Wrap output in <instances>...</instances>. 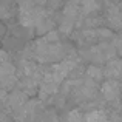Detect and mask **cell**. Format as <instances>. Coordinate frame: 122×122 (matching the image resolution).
<instances>
[{
	"instance_id": "6da1fadb",
	"label": "cell",
	"mask_w": 122,
	"mask_h": 122,
	"mask_svg": "<svg viewBox=\"0 0 122 122\" xmlns=\"http://www.w3.org/2000/svg\"><path fill=\"white\" fill-rule=\"evenodd\" d=\"M17 70L11 62L0 63V88L3 90H12L17 83Z\"/></svg>"
},
{
	"instance_id": "7a4b0ae2",
	"label": "cell",
	"mask_w": 122,
	"mask_h": 122,
	"mask_svg": "<svg viewBox=\"0 0 122 122\" xmlns=\"http://www.w3.org/2000/svg\"><path fill=\"white\" fill-rule=\"evenodd\" d=\"M99 93L102 94V97L105 99L107 102H117L121 99V88H119V83L116 81H107L101 85L99 88Z\"/></svg>"
},
{
	"instance_id": "3957f363",
	"label": "cell",
	"mask_w": 122,
	"mask_h": 122,
	"mask_svg": "<svg viewBox=\"0 0 122 122\" xmlns=\"http://www.w3.org/2000/svg\"><path fill=\"white\" fill-rule=\"evenodd\" d=\"M26 93L23 90H17V91H12L11 94L6 97V105L12 110H19L20 107H23L25 104L28 102V97H26Z\"/></svg>"
},
{
	"instance_id": "277c9868",
	"label": "cell",
	"mask_w": 122,
	"mask_h": 122,
	"mask_svg": "<svg viewBox=\"0 0 122 122\" xmlns=\"http://www.w3.org/2000/svg\"><path fill=\"white\" fill-rule=\"evenodd\" d=\"M107 20L113 28H122V9L116 6H110L107 9Z\"/></svg>"
},
{
	"instance_id": "5b68a950",
	"label": "cell",
	"mask_w": 122,
	"mask_h": 122,
	"mask_svg": "<svg viewBox=\"0 0 122 122\" xmlns=\"http://www.w3.org/2000/svg\"><path fill=\"white\" fill-rule=\"evenodd\" d=\"M79 8L85 15H91L101 9L99 0H79Z\"/></svg>"
},
{
	"instance_id": "8992f818",
	"label": "cell",
	"mask_w": 122,
	"mask_h": 122,
	"mask_svg": "<svg viewBox=\"0 0 122 122\" xmlns=\"http://www.w3.org/2000/svg\"><path fill=\"white\" fill-rule=\"evenodd\" d=\"M122 74V60H110L105 68V76L113 79H119Z\"/></svg>"
},
{
	"instance_id": "52a82bcc",
	"label": "cell",
	"mask_w": 122,
	"mask_h": 122,
	"mask_svg": "<svg viewBox=\"0 0 122 122\" xmlns=\"http://www.w3.org/2000/svg\"><path fill=\"white\" fill-rule=\"evenodd\" d=\"M85 122H110V117L107 116L104 110H91L83 116Z\"/></svg>"
},
{
	"instance_id": "ba28073f",
	"label": "cell",
	"mask_w": 122,
	"mask_h": 122,
	"mask_svg": "<svg viewBox=\"0 0 122 122\" xmlns=\"http://www.w3.org/2000/svg\"><path fill=\"white\" fill-rule=\"evenodd\" d=\"M34 28H36L37 34H46V33H50L51 28H53V20H51V19L48 17V14H46L45 17L40 19V22Z\"/></svg>"
},
{
	"instance_id": "9c48e42d",
	"label": "cell",
	"mask_w": 122,
	"mask_h": 122,
	"mask_svg": "<svg viewBox=\"0 0 122 122\" xmlns=\"http://www.w3.org/2000/svg\"><path fill=\"white\" fill-rule=\"evenodd\" d=\"M86 77L90 79V81H93V82H101L102 81V77H104V73H102V70L99 68V66H96V65H91V66H88L86 68Z\"/></svg>"
},
{
	"instance_id": "30bf717a",
	"label": "cell",
	"mask_w": 122,
	"mask_h": 122,
	"mask_svg": "<svg viewBox=\"0 0 122 122\" xmlns=\"http://www.w3.org/2000/svg\"><path fill=\"white\" fill-rule=\"evenodd\" d=\"M14 15V9H12V3H3L0 2V19L2 20H8Z\"/></svg>"
},
{
	"instance_id": "8fae6325",
	"label": "cell",
	"mask_w": 122,
	"mask_h": 122,
	"mask_svg": "<svg viewBox=\"0 0 122 122\" xmlns=\"http://www.w3.org/2000/svg\"><path fill=\"white\" fill-rule=\"evenodd\" d=\"M83 116L85 114H82L79 110H73V111H70L68 117H66V122H81L83 119Z\"/></svg>"
},
{
	"instance_id": "7c38bea8",
	"label": "cell",
	"mask_w": 122,
	"mask_h": 122,
	"mask_svg": "<svg viewBox=\"0 0 122 122\" xmlns=\"http://www.w3.org/2000/svg\"><path fill=\"white\" fill-rule=\"evenodd\" d=\"M46 5L50 6L51 9H54V8H59V6L62 5V0H46Z\"/></svg>"
},
{
	"instance_id": "4fadbf2b",
	"label": "cell",
	"mask_w": 122,
	"mask_h": 122,
	"mask_svg": "<svg viewBox=\"0 0 122 122\" xmlns=\"http://www.w3.org/2000/svg\"><path fill=\"white\" fill-rule=\"evenodd\" d=\"M114 48H116V51L119 54H122V37H117V39H114Z\"/></svg>"
},
{
	"instance_id": "5bb4252c",
	"label": "cell",
	"mask_w": 122,
	"mask_h": 122,
	"mask_svg": "<svg viewBox=\"0 0 122 122\" xmlns=\"http://www.w3.org/2000/svg\"><path fill=\"white\" fill-rule=\"evenodd\" d=\"M3 62H9V54L6 51H0V63Z\"/></svg>"
},
{
	"instance_id": "9a60e30c",
	"label": "cell",
	"mask_w": 122,
	"mask_h": 122,
	"mask_svg": "<svg viewBox=\"0 0 122 122\" xmlns=\"http://www.w3.org/2000/svg\"><path fill=\"white\" fill-rule=\"evenodd\" d=\"M110 122H122V114H114V116H111Z\"/></svg>"
},
{
	"instance_id": "2e32d148",
	"label": "cell",
	"mask_w": 122,
	"mask_h": 122,
	"mask_svg": "<svg viewBox=\"0 0 122 122\" xmlns=\"http://www.w3.org/2000/svg\"><path fill=\"white\" fill-rule=\"evenodd\" d=\"M6 33V28H5V25L0 22V37H3V34Z\"/></svg>"
},
{
	"instance_id": "e0dca14e",
	"label": "cell",
	"mask_w": 122,
	"mask_h": 122,
	"mask_svg": "<svg viewBox=\"0 0 122 122\" xmlns=\"http://www.w3.org/2000/svg\"><path fill=\"white\" fill-rule=\"evenodd\" d=\"M121 9H122V2H121Z\"/></svg>"
}]
</instances>
